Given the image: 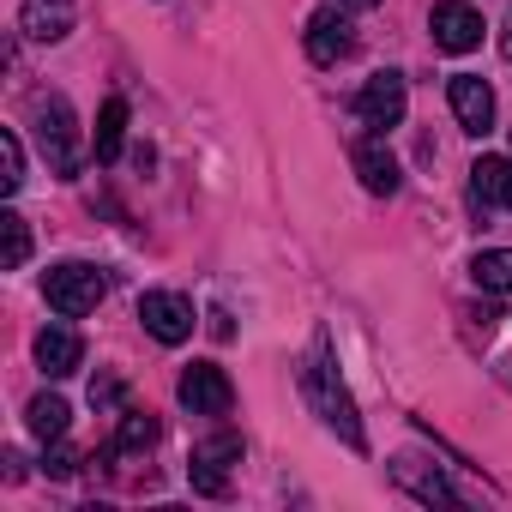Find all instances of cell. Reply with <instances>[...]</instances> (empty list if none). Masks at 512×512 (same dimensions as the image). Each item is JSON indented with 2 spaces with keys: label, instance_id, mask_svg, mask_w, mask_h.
<instances>
[{
  "label": "cell",
  "instance_id": "4fadbf2b",
  "mask_svg": "<svg viewBox=\"0 0 512 512\" xmlns=\"http://www.w3.org/2000/svg\"><path fill=\"white\" fill-rule=\"evenodd\" d=\"M37 362H43V374H73L79 362H85V338L73 332V326H43L37 332Z\"/></svg>",
  "mask_w": 512,
  "mask_h": 512
},
{
  "label": "cell",
  "instance_id": "7402d4cb",
  "mask_svg": "<svg viewBox=\"0 0 512 512\" xmlns=\"http://www.w3.org/2000/svg\"><path fill=\"white\" fill-rule=\"evenodd\" d=\"M91 404H97V410H115V404H121V380H109V374L91 380Z\"/></svg>",
  "mask_w": 512,
  "mask_h": 512
},
{
  "label": "cell",
  "instance_id": "8992f818",
  "mask_svg": "<svg viewBox=\"0 0 512 512\" xmlns=\"http://www.w3.org/2000/svg\"><path fill=\"white\" fill-rule=\"evenodd\" d=\"M175 392H181V404L193 416H229V404H235V386H229V374L217 362H193Z\"/></svg>",
  "mask_w": 512,
  "mask_h": 512
},
{
  "label": "cell",
  "instance_id": "30bf717a",
  "mask_svg": "<svg viewBox=\"0 0 512 512\" xmlns=\"http://www.w3.org/2000/svg\"><path fill=\"white\" fill-rule=\"evenodd\" d=\"M350 49H356L350 19H344V13H332V7H320V13L308 19V61H314V67H338Z\"/></svg>",
  "mask_w": 512,
  "mask_h": 512
},
{
  "label": "cell",
  "instance_id": "52a82bcc",
  "mask_svg": "<svg viewBox=\"0 0 512 512\" xmlns=\"http://www.w3.org/2000/svg\"><path fill=\"white\" fill-rule=\"evenodd\" d=\"M229 464H241V434H211V440L193 446L187 476H193L199 494H223L229 488Z\"/></svg>",
  "mask_w": 512,
  "mask_h": 512
},
{
  "label": "cell",
  "instance_id": "8fae6325",
  "mask_svg": "<svg viewBox=\"0 0 512 512\" xmlns=\"http://www.w3.org/2000/svg\"><path fill=\"white\" fill-rule=\"evenodd\" d=\"M73 19H79V0H25L19 7V31L31 43H61L73 37Z\"/></svg>",
  "mask_w": 512,
  "mask_h": 512
},
{
  "label": "cell",
  "instance_id": "7a4b0ae2",
  "mask_svg": "<svg viewBox=\"0 0 512 512\" xmlns=\"http://www.w3.org/2000/svg\"><path fill=\"white\" fill-rule=\"evenodd\" d=\"M37 139H43V157L55 175H79V121L61 91L37 97Z\"/></svg>",
  "mask_w": 512,
  "mask_h": 512
},
{
  "label": "cell",
  "instance_id": "5b68a950",
  "mask_svg": "<svg viewBox=\"0 0 512 512\" xmlns=\"http://www.w3.org/2000/svg\"><path fill=\"white\" fill-rule=\"evenodd\" d=\"M139 320H145V332H151L157 344H187V338H193V302L175 296V290H145Z\"/></svg>",
  "mask_w": 512,
  "mask_h": 512
},
{
  "label": "cell",
  "instance_id": "7c38bea8",
  "mask_svg": "<svg viewBox=\"0 0 512 512\" xmlns=\"http://www.w3.org/2000/svg\"><path fill=\"white\" fill-rule=\"evenodd\" d=\"M350 163H356V175H362V187H368V193H380V199H392V193H398V157L386 151V133L356 139Z\"/></svg>",
  "mask_w": 512,
  "mask_h": 512
},
{
  "label": "cell",
  "instance_id": "ba28073f",
  "mask_svg": "<svg viewBox=\"0 0 512 512\" xmlns=\"http://www.w3.org/2000/svg\"><path fill=\"white\" fill-rule=\"evenodd\" d=\"M428 31H434V49H446V55H470L476 43H482V13L476 7H464V0H440L434 7V19H428Z\"/></svg>",
  "mask_w": 512,
  "mask_h": 512
},
{
  "label": "cell",
  "instance_id": "9a60e30c",
  "mask_svg": "<svg viewBox=\"0 0 512 512\" xmlns=\"http://www.w3.org/2000/svg\"><path fill=\"white\" fill-rule=\"evenodd\" d=\"M470 193H476V205L512 211V157H482L470 169Z\"/></svg>",
  "mask_w": 512,
  "mask_h": 512
},
{
  "label": "cell",
  "instance_id": "603a6c76",
  "mask_svg": "<svg viewBox=\"0 0 512 512\" xmlns=\"http://www.w3.org/2000/svg\"><path fill=\"white\" fill-rule=\"evenodd\" d=\"M73 470H79V452L73 446H55L49 452V476H73Z\"/></svg>",
  "mask_w": 512,
  "mask_h": 512
},
{
  "label": "cell",
  "instance_id": "9c48e42d",
  "mask_svg": "<svg viewBox=\"0 0 512 512\" xmlns=\"http://www.w3.org/2000/svg\"><path fill=\"white\" fill-rule=\"evenodd\" d=\"M446 103H452V115H458L464 133H488V127H494V91H488V79H476V73H452Z\"/></svg>",
  "mask_w": 512,
  "mask_h": 512
},
{
  "label": "cell",
  "instance_id": "ffe728a7",
  "mask_svg": "<svg viewBox=\"0 0 512 512\" xmlns=\"http://www.w3.org/2000/svg\"><path fill=\"white\" fill-rule=\"evenodd\" d=\"M31 434H37V440H61V434H67V404L49 398V392L31 398Z\"/></svg>",
  "mask_w": 512,
  "mask_h": 512
},
{
  "label": "cell",
  "instance_id": "cb8c5ba5",
  "mask_svg": "<svg viewBox=\"0 0 512 512\" xmlns=\"http://www.w3.org/2000/svg\"><path fill=\"white\" fill-rule=\"evenodd\" d=\"M362 7H374V0H362Z\"/></svg>",
  "mask_w": 512,
  "mask_h": 512
},
{
  "label": "cell",
  "instance_id": "6da1fadb",
  "mask_svg": "<svg viewBox=\"0 0 512 512\" xmlns=\"http://www.w3.org/2000/svg\"><path fill=\"white\" fill-rule=\"evenodd\" d=\"M302 392H308L314 416H320V422L350 446V452H368V434H362L356 398H350V386L338 380V362H332V344H326V338L314 344V356H308V368H302Z\"/></svg>",
  "mask_w": 512,
  "mask_h": 512
},
{
  "label": "cell",
  "instance_id": "5bb4252c",
  "mask_svg": "<svg viewBox=\"0 0 512 512\" xmlns=\"http://www.w3.org/2000/svg\"><path fill=\"white\" fill-rule=\"evenodd\" d=\"M392 476H398L416 500H428V506H434V500H440V506H464V494H458L440 470H428L422 458H392Z\"/></svg>",
  "mask_w": 512,
  "mask_h": 512
},
{
  "label": "cell",
  "instance_id": "e0dca14e",
  "mask_svg": "<svg viewBox=\"0 0 512 512\" xmlns=\"http://www.w3.org/2000/svg\"><path fill=\"white\" fill-rule=\"evenodd\" d=\"M25 260H31V223L19 211H0V266L19 272Z\"/></svg>",
  "mask_w": 512,
  "mask_h": 512
},
{
  "label": "cell",
  "instance_id": "2e32d148",
  "mask_svg": "<svg viewBox=\"0 0 512 512\" xmlns=\"http://www.w3.org/2000/svg\"><path fill=\"white\" fill-rule=\"evenodd\" d=\"M470 278H476L482 290H494V296H512V247L476 253V260H470Z\"/></svg>",
  "mask_w": 512,
  "mask_h": 512
},
{
  "label": "cell",
  "instance_id": "277c9868",
  "mask_svg": "<svg viewBox=\"0 0 512 512\" xmlns=\"http://www.w3.org/2000/svg\"><path fill=\"white\" fill-rule=\"evenodd\" d=\"M404 103H410V91H404V73H374L368 85H362V97H356V115H362V127H374V133H386V127H398L404 121Z\"/></svg>",
  "mask_w": 512,
  "mask_h": 512
},
{
  "label": "cell",
  "instance_id": "3957f363",
  "mask_svg": "<svg viewBox=\"0 0 512 512\" xmlns=\"http://www.w3.org/2000/svg\"><path fill=\"white\" fill-rule=\"evenodd\" d=\"M103 272L97 266H85V260H67V266H55L49 278H43V296H49V308L61 314V320H79V314H97V302H103Z\"/></svg>",
  "mask_w": 512,
  "mask_h": 512
},
{
  "label": "cell",
  "instance_id": "44dd1931",
  "mask_svg": "<svg viewBox=\"0 0 512 512\" xmlns=\"http://www.w3.org/2000/svg\"><path fill=\"white\" fill-rule=\"evenodd\" d=\"M0 187L7 193L25 187V145H19V133H0Z\"/></svg>",
  "mask_w": 512,
  "mask_h": 512
},
{
  "label": "cell",
  "instance_id": "ac0fdd59",
  "mask_svg": "<svg viewBox=\"0 0 512 512\" xmlns=\"http://www.w3.org/2000/svg\"><path fill=\"white\" fill-rule=\"evenodd\" d=\"M121 139H127V103L109 97L103 115H97V163H115L121 157Z\"/></svg>",
  "mask_w": 512,
  "mask_h": 512
},
{
  "label": "cell",
  "instance_id": "d6986e66",
  "mask_svg": "<svg viewBox=\"0 0 512 512\" xmlns=\"http://www.w3.org/2000/svg\"><path fill=\"white\" fill-rule=\"evenodd\" d=\"M145 446H157V416L151 410H121L109 452H145Z\"/></svg>",
  "mask_w": 512,
  "mask_h": 512
}]
</instances>
